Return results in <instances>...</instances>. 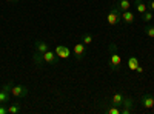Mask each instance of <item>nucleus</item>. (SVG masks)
<instances>
[{"label": "nucleus", "mask_w": 154, "mask_h": 114, "mask_svg": "<svg viewBox=\"0 0 154 114\" xmlns=\"http://www.w3.org/2000/svg\"><path fill=\"white\" fill-rule=\"evenodd\" d=\"M108 66H109V71H112V72H117L120 69V66H122V57L119 54V49H117V45H116V43H111L109 45Z\"/></svg>", "instance_id": "nucleus-1"}, {"label": "nucleus", "mask_w": 154, "mask_h": 114, "mask_svg": "<svg viewBox=\"0 0 154 114\" xmlns=\"http://www.w3.org/2000/svg\"><path fill=\"white\" fill-rule=\"evenodd\" d=\"M106 22L109 26H117L119 23H122V11L117 8V5H116V2L111 5L108 14H106Z\"/></svg>", "instance_id": "nucleus-2"}, {"label": "nucleus", "mask_w": 154, "mask_h": 114, "mask_svg": "<svg viewBox=\"0 0 154 114\" xmlns=\"http://www.w3.org/2000/svg\"><path fill=\"white\" fill-rule=\"evenodd\" d=\"M28 94H29V90L25 85H12L11 88V96L16 99H25Z\"/></svg>", "instance_id": "nucleus-3"}, {"label": "nucleus", "mask_w": 154, "mask_h": 114, "mask_svg": "<svg viewBox=\"0 0 154 114\" xmlns=\"http://www.w3.org/2000/svg\"><path fill=\"white\" fill-rule=\"evenodd\" d=\"M42 62H43V65H57L59 57H57V54L54 51L48 49V51L42 53Z\"/></svg>", "instance_id": "nucleus-4"}, {"label": "nucleus", "mask_w": 154, "mask_h": 114, "mask_svg": "<svg viewBox=\"0 0 154 114\" xmlns=\"http://www.w3.org/2000/svg\"><path fill=\"white\" fill-rule=\"evenodd\" d=\"M133 111H134V100H133V97L125 96L123 102L120 105V114H131Z\"/></svg>", "instance_id": "nucleus-5"}, {"label": "nucleus", "mask_w": 154, "mask_h": 114, "mask_svg": "<svg viewBox=\"0 0 154 114\" xmlns=\"http://www.w3.org/2000/svg\"><path fill=\"white\" fill-rule=\"evenodd\" d=\"M54 53L57 54L59 59H63V60H66V59H69L72 56L71 49L68 46H65V45H56L54 46Z\"/></svg>", "instance_id": "nucleus-6"}, {"label": "nucleus", "mask_w": 154, "mask_h": 114, "mask_svg": "<svg viewBox=\"0 0 154 114\" xmlns=\"http://www.w3.org/2000/svg\"><path fill=\"white\" fill-rule=\"evenodd\" d=\"M71 53H72V56L75 57V60H82V59L85 57V54H86V45H83V43H75Z\"/></svg>", "instance_id": "nucleus-7"}, {"label": "nucleus", "mask_w": 154, "mask_h": 114, "mask_svg": "<svg viewBox=\"0 0 154 114\" xmlns=\"http://www.w3.org/2000/svg\"><path fill=\"white\" fill-rule=\"evenodd\" d=\"M140 103H142V106L145 109H151V108H154V97L149 93H145L140 97Z\"/></svg>", "instance_id": "nucleus-8"}, {"label": "nucleus", "mask_w": 154, "mask_h": 114, "mask_svg": "<svg viewBox=\"0 0 154 114\" xmlns=\"http://www.w3.org/2000/svg\"><path fill=\"white\" fill-rule=\"evenodd\" d=\"M134 12H131L130 9L128 11H122V23L125 25H133L134 23Z\"/></svg>", "instance_id": "nucleus-9"}, {"label": "nucleus", "mask_w": 154, "mask_h": 114, "mask_svg": "<svg viewBox=\"0 0 154 114\" xmlns=\"http://www.w3.org/2000/svg\"><path fill=\"white\" fill-rule=\"evenodd\" d=\"M123 99H125V94L116 93V94H112L111 99H109V105H114V106H119V108H120V105H122V102H123Z\"/></svg>", "instance_id": "nucleus-10"}, {"label": "nucleus", "mask_w": 154, "mask_h": 114, "mask_svg": "<svg viewBox=\"0 0 154 114\" xmlns=\"http://www.w3.org/2000/svg\"><path fill=\"white\" fill-rule=\"evenodd\" d=\"M49 49V45H48V42H45V40H35L34 42V51H37V53H45V51H48Z\"/></svg>", "instance_id": "nucleus-11"}, {"label": "nucleus", "mask_w": 154, "mask_h": 114, "mask_svg": "<svg viewBox=\"0 0 154 114\" xmlns=\"http://www.w3.org/2000/svg\"><path fill=\"white\" fill-rule=\"evenodd\" d=\"M134 6H136V11L139 12L140 16H142L145 11H148V6H146L145 0H134Z\"/></svg>", "instance_id": "nucleus-12"}, {"label": "nucleus", "mask_w": 154, "mask_h": 114, "mask_svg": "<svg viewBox=\"0 0 154 114\" xmlns=\"http://www.w3.org/2000/svg\"><path fill=\"white\" fill-rule=\"evenodd\" d=\"M9 100H11V93L6 91L5 88H2V90H0V103L8 105V103H9Z\"/></svg>", "instance_id": "nucleus-13"}, {"label": "nucleus", "mask_w": 154, "mask_h": 114, "mask_svg": "<svg viewBox=\"0 0 154 114\" xmlns=\"http://www.w3.org/2000/svg\"><path fill=\"white\" fill-rule=\"evenodd\" d=\"M126 65H128V68H130V69L136 71V68L139 66V59L134 54H131L130 57H128V63H126Z\"/></svg>", "instance_id": "nucleus-14"}, {"label": "nucleus", "mask_w": 154, "mask_h": 114, "mask_svg": "<svg viewBox=\"0 0 154 114\" xmlns=\"http://www.w3.org/2000/svg\"><path fill=\"white\" fill-rule=\"evenodd\" d=\"M116 5H117V8L120 11H128V9L131 8V2H130V0H117Z\"/></svg>", "instance_id": "nucleus-15"}, {"label": "nucleus", "mask_w": 154, "mask_h": 114, "mask_svg": "<svg viewBox=\"0 0 154 114\" xmlns=\"http://www.w3.org/2000/svg\"><path fill=\"white\" fill-rule=\"evenodd\" d=\"M80 42H82L83 45L89 46V45L93 43V35L89 34V32H83V34H82V37H80Z\"/></svg>", "instance_id": "nucleus-16"}, {"label": "nucleus", "mask_w": 154, "mask_h": 114, "mask_svg": "<svg viewBox=\"0 0 154 114\" xmlns=\"http://www.w3.org/2000/svg\"><path fill=\"white\" fill-rule=\"evenodd\" d=\"M22 109H20V105L19 103H9L8 106V114H19Z\"/></svg>", "instance_id": "nucleus-17"}, {"label": "nucleus", "mask_w": 154, "mask_h": 114, "mask_svg": "<svg viewBox=\"0 0 154 114\" xmlns=\"http://www.w3.org/2000/svg\"><path fill=\"white\" fill-rule=\"evenodd\" d=\"M143 32H145V35L154 39V25H146V26L143 28Z\"/></svg>", "instance_id": "nucleus-18"}, {"label": "nucleus", "mask_w": 154, "mask_h": 114, "mask_svg": "<svg viewBox=\"0 0 154 114\" xmlns=\"http://www.w3.org/2000/svg\"><path fill=\"white\" fill-rule=\"evenodd\" d=\"M152 19H154V16H152V11H149V9H148V11H145L143 14H142V20H143L145 23H149Z\"/></svg>", "instance_id": "nucleus-19"}, {"label": "nucleus", "mask_w": 154, "mask_h": 114, "mask_svg": "<svg viewBox=\"0 0 154 114\" xmlns=\"http://www.w3.org/2000/svg\"><path fill=\"white\" fill-rule=\"evenodd\" d=\"M105 112H108V114H120V108L119 106H114V105H111L109 108H106V109H103Z\"/></svg>", "instance_id": "nucleus-20"}, {"label": "nucleus", "mask_w": 154, "mask_h": 114, "mask_svg": "<svg viewBox=\"0 0 154 114\" xmlns=\"http://www.w3.org/2000/svg\"><path fill=\"white\" fill-rule=\"evenodd\" d=\"M0 114H8V108L5 103H0Z\"/></svg>", "instance_id": "nucleus-21"}, {"label": "nucleus", "mask_w": 154, "mask_h": 114, "mask_svg": "<svg viewBox=\"0 0 154 114\" xmlns=\"http://www.w3.org/2000/svg\"><path fill=\"white\" fill-rule=\"evenodd\" d=\"M146 6H148L149 11H154V0H148V2H146Z\"/></svg>", "instance_id": "nucleus-22"}, {"label": "nucleus", "mask_w": 154, "mask_h": 114, "mask_svg": "<svg viewBox=\"0 0 154 114\" xmlns=\"http://www.w3.org/2000/svg\"><path fill=\"white\" fill-rule=\"evenodd\" d=\"M136 72H137V74H142V72H143V68H142V66L139 65V66L136 68Z\"/></svg>", "instance_id": "nucleus-23"}, {"label": "nucleus", "mask_w": 154, "mask_h": 114, "mask_svg": "<svg viewBox=\"0 0 154 114\" xmlns=\"http://www.w3.org/2000/svg\"><path fill=\"white\" fill-rule=\"evenodd\" d=\"M6 2H8V3H17L19 0H6Z\"/></svg>", "instance_id": "nucleus-24"}, {"label": "nucleus", "mask_w": 154, "mask_h": 114, "mask_svg": "<svg viewBox=\"0 0 154 114\" xmlns=\"http://www.w3.org/2000/svg\"><path fill=\"white\" fill-rule=\"evenodd\" d=\"M145 2H148V0H145Z\"/></svg>", "instance_id": "nucleus-25"}]
</instances>
